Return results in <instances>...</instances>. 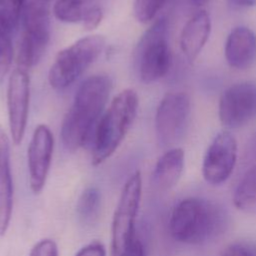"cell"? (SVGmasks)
Wrapping results in <instances>:
<instances>
[{"instance_id": "obj_1", "label": "cell", "mask_w": 256, "mask_h": 256, "mask_svg": "<svg viewBox=\"0 0 256 256\" xmlns=\"http://www.w3.org/2000/svg\"><path fill=\"white\" fill-rule=\"evenodd\" d=\"M111 89L112 81L106 74L92 75L81 83L61 125V140L67 151L76 152L88 142Z\"/></svg>"}, {"instance_id": "obj_2", "label": "cell", "mask_w": 256, "mask_h": 256, "mask_svg": "<svg viewBox=\"0 0 256 256\" xmlns=\"http://www.w3.org/2000/svg\"><path fill=\"white\" fill-rule=\"evenodd\" d=\"M225 225L223 211L214 203L197 197L179 201L169 219L171 236L184 244H203L218 234Z\"/></svg>"}, {"instance_id": "obj_3", "label": "cell", "mask_w": 256, "mask_h": 256, "mask_svg": "<svg viewBox=\"0 0 256 256\" xmlns=\"http://www.w3.org/2000/svg\"><path fill=\"white\" fill-rule=\"evenodd\" d=\"M138 106L139 98L133 89H124L113 98L95 128L92 165L103 163L120 146L136 118Z\"/></svg>"}, {"instance_id": "obj_4", "label": "cell", "mask_w": 256, "mask_h": 256, "mask_svg": "<svg viewBox=\"0 0 256 256\" xmlns=\"http://www.w3.org/2000/svg\"><path fill=\"white\" fill-rule=\"evenodd\" d=\"M105 46L102 35H88L60 50L48 72V82L55 90L73 84L101 55Z\"/></svg>"}, {"instance_id": "obj_5", "label": "cell", "mask_w": 256, "mask_h": 256, "mask_svg": "<svg viewBox=\"0 0 256 256\" xmlns=\"http://www.w3.org/2000/svg\"><path fill=\"white\" fill-rule=\"evenodd\" d=\"M22 33L18 43L17 64L22 69L36 65L50 39V12L47 0H28L22 14Z\"/></svg>"}, {"instance_id": "obj_6", "label": "cell", "mask_w": 256, "mask_h": 256, "mask_svg": "<svg viewBox=\"0 0 256 256\" xmlns=\"http://www.w3.org/2000/svg\"><path fill=\"white\" fill-rule=\"evenodd\" d=\"M168 23L162 17L143 34L137 48L136 61L141 81L153 83L164 77L170 69L172 57L167 41Z\"/></svg>"}, {"instance_id": "obj_7", "label": "cell", "mask_w": 256, "mask_h": 256, "mask_svg": "<svg viewBox=\"0 0 256 256\" xmlns=\"http://www.w3.org/2000/svg\"><path fill=\"white\" fill-rule=\"evenodd\" d=\"M142 195V178L135 171L125 182L111 226L110 256H123L135 238V220Z\"/></svg>"}, {"instance_id": "obj_8", "label": "cell", "mask_w": 256, "mask_h": 256, "mask_svg": "<svg viewBox=\"0 0 256 256\" xmlns=\"http://www.w3.org/2000/svg\"><path fill=\"white\" fill-rule=\"evenodd\" d=\"M190 107V97L185 92L167 93L161 99L155 115V130L161 145L171 146L182 137Z\"/></svg>"}, {"instance_id": "obj_9", "label": "cell", "mask_w": 256, "mask_h": 256, "mask_svg": "<svg viewBox=\"0 0 256 256\" xmlns=\"http://www.w3.org/2000/svg\"><path fill=\"white\" fill-rule=\"evenodd\" d=\"M219 119L228 128H238L256 116V84L236 83L228 87L219 101Z\"/></svg>"}, {"instance_id": "obj_10", "label": "cell", "mask_w": 256, "mask_h": 256, "mask_svg": "<svg viewBox=\"0 0 256 256\" xmlns=\"http://www.w3.org/2000/svg\"><path fill=\"white\" fill-rule=\"evenodd\" d=\"M30 78L27 70L15 68L8 80L7 112L12 142L19 145L24 137L29 111Z\"/></svg>"}, {"instance_id": "obj_11", "label": "cell", "mask_w": 256, "mask_h": 256, "mask_svg": "<svg viewBox=\"0 0 256 256\" xmlns=\"http://www.w3.org/2000/svg\"><path fill=\"white\" fill-rule=\"evenodd\" d=\"M237 160V142L226 131L220 132L212 140L204 155L202 175L211 185L224 183L232 174Z\"/></svg>"}, {"instance_id": "obj_12", "label": "cell", "mask_w": 256, "mask_h": 256, "mask_svg": "<svg viewBox=\"0 0 256 256\" xmlns=\"http://www.w3.org/2000/svg\"><path fill=\"white\" fill-rule=\"evenodd\" d=\"M53 148L54 138L50 128L45 124H39L32 134L27 150L29 186L34 194H39L45 186Z\"/></svg>"}, {"instance_id": "obj_13", "label": "cell", "mask_w": 256, "mask_h": 256, "mask_svg": "<svg viewBox=\"0 0 256 256\" xmlns=\"http://www.w3.org/2000/svg\"><path fill=\"white\" fill-rule=\"evenodd\" d=\"M224 51L231 67L240 70L250 67L256 59L255 33L245 26L234 28L226 39Z\"/></svg>"}, {"instance_id": "obj_14", "label": "cell", "mask_w": 256, "mask_h": 256, "mask_svg": "<svg viewBox=\"0 0 256 256\" xmlns=\"http://www.w3.org/2000/svg\"><path fill=\"white\" fill-rule=\"evenodd\" d=\"M13 210V181L10 166V144L0 126V236L9 228Z\"/></svg>"}, {"instance_id": "obj_15", "label": "cell", "mask_w": 256, "mask_h": 256, "mask_svg": "<svg viewBox=\"0 0 256 256\" xmlns=\"http://www.w3.org/2000/svg\"><path fill=\"white\" fill-rule=\"evenodd\" d=\"M211 32V19L205 10L194 14L185 24L180 35V47L185 57L194 61L206 44Z\"/></svg>"}, {"instance_id": "obj_16", "label": "cell", "mask_w": 256, "mask_h": 256, "mask_svg": "<svg viewBox=\"0 0 256 256\" xmlns=\"http://www.w3.org/2000/svg\"><path fill=\"white\" fill-rule=\"evenodd\" d=\"M184 169V151L181 148H171L157 160L152 183L160 190H169L179 181Z\"/></svg>"}, {"instance_id": "obj_17", "label": "cell", "mask_w": 256, "mask_h": 256, "mask_svg": "<svg viewBox=\"0 0 256 256\" xmlns=\"http://www.w3.org/2000/svg\"><path fill=\"white\" fill-rule=\"evenodd\" d=\"M234 206L248 214H256V165L250 168L238 183L233 194Z\"/></svg>"}, {"instance_id": "obj_18", "label": "cell", "mask_w": 256, "mask_h": 256, "mask_svg": "<svg viewBox=\"0 0 256 256\" xmlns=\"http://www.w3.org/2000/svg\"><path fill=\"white\" fill-rule=\"evenodd\" d=\"M101 204V194L95 187L85 189L76 204L79 219L85 224H92L98 217Z\"/></svg>"}, {"instance_id": "obj_19", "label": "cell", "mask_w": 256, "mask_h": 256, "mask_svg": "<svg viewBox=\"0 0 256 256\" xmlns=\"http://www.w3.org/2000/svg\"><path fill=\"white\" fill-rule=\"evenodd\" d=\"M84 0H57L53 5L55 18L64 23L82 22L86 11Z\"/></svg>"}, {"instance_id": "obj_20", "label": "cell", "mask_w": 256, "mask_h": 256, "mask_svg": "<svg viewBox=\"0 0 256 256\" xmlns=\"http://www.w3.org/2000/svg\"><path fill=\"white\" fill-rule=\"evenodd\" d=\"M26 0H0V22L8 32L15 30L22 18Z\"/></svg>"}, {"instance_id": "obj_21", "label": "cell", "mask_w": 256, "mask_h": 256, "mask_svg": "<svg viewBox=\"0 0 256 256\" xmlns=\"http://www.w3.org/2000/svg\"><path fill=\"white\" fill-rule=\"evenodd\" d=\"M13 55L14 52L10 32H8L0 22V83L10 71Z\"/></svg>"}, {"instance_id": "obj_22", "label": "cell", "mask_w": 256, "mask_h": 256, "mask_svg": "<svg viewBox=\"0 0 256 256\" xmlns=\"http://www.w3.org/2000/svg\"><path fill=\"white\" fill-rule=\"evenodd\" d=\"M168 0H135L134 15L141 23H147L152 20L162 9Z\"/></svg>"}, {"instance_id": "obj_23", "label": "cell", "mask_w": 256, "mask_h": 256, "mask_svg": "<svg viewBox=\"0 0 256 256\" xmlns=\"http://www.w3.org/2000/svg\"><path fill=\"white\" fill-rule=\"evenodd\" d=\"M221 256H256V247L244 242L231 243L225 247Z\"/></svg>"}, {"instance_id": "obj_24", "label": "cell", "mask_w": 256, "mask_h": 256, "mask_svg": "<svg viewBox=\"0 0 256 256\" xmlns=\"http://www.w3.org/2000/svg\"><path fill=\"white\" fill-rule=\"evenodd\" d=\"M29 256H58V247L52 239H42L30 251Z\"/></svg>"}, {"instance_id": "obj_25", "label": "cell", "mask_w": 256, "mask_h": 256, "mask_svg": "<svg viewBox=\"0 0 256 256\" xmlns=\"http://www.w3.org/2000/svg\"><path fill=\"white\" fill-rule=\"evenodd\" d=\"M103 18V12L99 6H89L86 8L82 20L83 27L86 30H93L98 27Z\"/></svg>"}, {"instance_id": "obj_26", "label": "cell", "mask_w": 256, "mask_h": 256, "mask_svg": "<svg viewBox=\"0 0 256 256\" xmlns=\"http://www.w3.org/2000/svg\"><path fill=\"white\" fill-rule=\"evenodd\" d=\"M75 256H106V249L102 243L94 241L82 247Z\"/></svg>"}, {"instance_id": "obj_27", "label": "cell", "mask_w": 256, "mask_h": 256, "mask_svg": "<svg viewBox=\"0 0 256 256\" xmlns=\"http://www.w3.org/2000/svg\"><path fill=\"white\" fill-rule=\"evenodd\" d=\"M123 256H146V251L143 243L136 237L123 254Z\"/></svg>"}, {"instance_id": "obj_28", "label": "cell", "mask_w": 256, "mask_h": 256, "mask_svg": "<svg viewBox=\"0 0 256 256\" xmlns=\"http://www.w3.org/2000/svg\"><path fill=\"white\" fill-rule=\"evenodd\" d=\"M228 2L236 8H249L256 5V0H228Z\"/></svg>"}, {"instance_id": "obj_29", "label": "cell", "mask_w": 256, "mask_h": 256, "mask_svg": "<svg viewBox=\"0 0 256 256\" xmlns=\"http://www.w3.org/2000/svg\"><path fill=\"white\" fill-rule=\"evenodd\" d=\"M193 1V3L196 5V6H203V5H205L206 3H208L210 0H192Z\"/></svg>"}, {"instance_id": "obj_30", "label": "cell", "mask_w": 256, "mask_h": 256, "mask_svg": "<svg viewBox=\"0 0 256 256\" xmlns=\"http://www.w3.org/2000/svg\"><path fill=\"white\" fill-rule=\"evenodd\" d=\"M47 1H49V0H47Z\"/></svg>"}]
</instances>
